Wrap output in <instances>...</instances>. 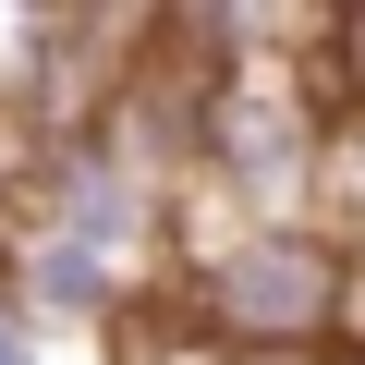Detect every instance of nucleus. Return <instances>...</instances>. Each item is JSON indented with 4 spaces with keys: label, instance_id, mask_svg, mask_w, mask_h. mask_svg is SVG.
<instances>
[{
    "label": "nucleus",
    "instance_id": "obj_2",
    "mask_svg": "<svg viewBox=\"0 0 365 365\" xmlns=\"http://www.w3.org/2000/svg\"><path fill=\"white\" fill-rule=\"evenodd\" d=\"M37 292H49V304H98V256L49 244V256H37Z\"/></svg>",
    "mask_w": 365,
    "mask_h": 365
},
{
    "label": "nucleus",
    "instance_id": "obj_3",
    "mask_svg": "<svg viewBox=\"0 0 365 365\" xmlns=\"http://www.w3.org/2000/svg\"><path fill=\"white\" fill-rule=\"evenodd\" d=\"M0 365H25V341H13V329H0Z\"/></svg>",
    "mask_w": 365,
    "mask_h": 365
},
{
    "label": "nucleus",
    "instance_id": "obj_1",
    "mask_svg": "<svg viewBox=\"0 0 365 365\" xmlns=\"http://www.w3.org/2000/svg\"><path fill=\"white\" fill-rule=\"evenodd\" d=\"M220 304H232L244 329H304V317H329V268H317L304 244H268V256H244V268L220 280Z\"/></svg>",
    "mask_w": 365,
    "mask_h": 365
}]
</instances>
